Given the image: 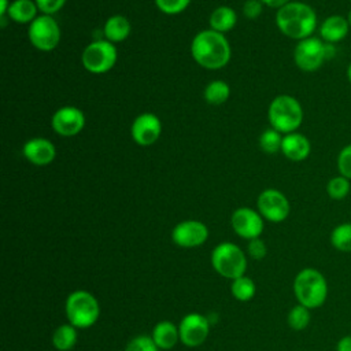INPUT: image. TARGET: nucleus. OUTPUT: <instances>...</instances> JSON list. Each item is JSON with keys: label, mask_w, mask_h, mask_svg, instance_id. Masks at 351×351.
<instances>
[{"label": "nucleus", "mask_w": 351, "mask_h": 351, "mask_svg": "<svg viewBox=\"0 0 351 351\" xmlns=\"http://www.w3.org/2000/svg\"><path fill=\"white\" fill-rule=\"evenodd\" d=\"M191 53L193 60L202 67L218 70L229 63L232 49L225 34L213 29H206L192 38Z\"/></svg>", "instance_id": "f257e3e1"}, {"label": "nucleus", "mask_w": 351, "mask_h": 351, "mask_svg": "<svg viewBox=\"0 0 351 351\" xmlns=\"http://www.w3.org/2000/svg\"><path fill=\"white\" fill-rule=\"evenodd\" d=\"M276 25L284 36L300 41L313 36L318 19L310 4L303 1H289L277 10Z\"/></svg>", "instance_id": "f03ea898"}, {"label": "nucleus", "mask_w": 351, "mask_h": 351, "mask_svg": "<svg viewBox=\"0 0 351 351\" xmlns=\"http://www.w3.org/2000/svg\"><path fill=\"white\" fill-rule=\"evenodd\" d=\"M293 293L299 304L310 310L321 307L328 298V282L325 276L314 269L304 267L293 278Z\"/></svg>", "instance_id": "7ed1b4c3"}, {"label": "nucleus", "mask_w": 351, "mask_h": 351, "mask_svg": "<svg viewBox=\"0 0 351 351\" xmlns=\"http://www.w3.org/2000/svg\"><path fill=\"white\" fill-rule=\"evenodd\" d=\"M269 123L282 134L298 132L303 122V107L300 101L291 95H278L269 104Z\"/></svg>", "instance_id": "20e7f679"}, {"label": "nucleus", "mask_w": 351, "mask_h": 351, "mask_svg": "<svg viewBox=\"0 0 351 351\" xmlns=\"http://www.w3.org/2000/svg\"><path fill=\"white\" fill-rule=\"evenodd\" d=\"M69 324L77 329H86L96 324L100 315V306L97 299L88 291L77 289L71 292L64 304Z\"/></svg>", "instance_id": "39448f33"}, {"label": "nucleus", "mask_w": 351, "mask_h": 351, "mask_svg": "<svg viewBox=\"0 0 351 351\" xmlns=\"http://www.w3.org/2000/svg\"><path fill=\"white\" fill-rule=\"evenodd\" d=\"M335 55V47L322 41L319 37H308L298 41L293 49V60L298 69L306 73L317 71L325 60Z\"/></svg>", "instance_id": "423d86ee"}, {"label": "nucleus", "mask_w": 351, "mask_h": 351, "mask_svg": "<svg viewBox=\"0 0 351 351\" xmlns=\"http://www.w3.org/2000/svg\"><path fill=\"white\" fill-rule=\"evenodd\" d=\"M211 265L221 277L234 280L244 276L247 270V258L237 244L223 241L214 247L211 252Z\"/></svg>", "instance_id": "0eeeda50"}, {"label": "nucleus", "mask_w": 351, "mask_h": 351, "mask_svg": "<svg viewBox=\"0 0 351 351\" xmlns=\"http://www.w3.org/2000/svg\"><path fill=\"white\" fill-rule=\"evenodd\" d=\"M118 59V51L115 44L108 40H95L88 44L81 56L82 66L92 74H104L110 71Z\"/></svg>", "instance_id": "6e6552de"}, {"label": "nucleus", "mask_w": 351, "mask_h": 351, "mask_svg": "<svg viewBox=\"0 0 351 351\" xmlns=\"http://www.w3.org/2000/svg\"><path fill=\"white\" fill-rule=\"evenodd\" d=\"M30 44L43 52L53 51L60 41V27L52 15H38L27 27Z\"/></svg>", "instance_id": "1a4fd4ad"}, {"label": "nucleus", "mask_w": 351, "mask_h": 351, "mask_svg": "<svg viewBox=\"0 0 351 351\" xmlns=\"http://www.w3.org/2000/svg\"><path fill=\"white\" fill-rule=\"evenodd\" d=\"M258 211L263 219L278 223L288 218L291 213V204L288 197L278 189H263L256 200Z\"/></svg>", "instance_id": "9d476101"}, {"label": "nucleus", "mask_w": 351, "mask_h": 351, "mask_svg": "<svg viewBox=\"0 0 351 351\" xmlns=\"http://www.w3.org/2000/svg\"><path fill=\"white\" fill-rule=\"evenodd\" d=\"M180 341L186 347H197L203 344L210 333V321L199 313L184 315L178 324Z\"/></svg>", "instance_id": "9b49d317"}, {"label": "nucleus", "mask_w": 351, "mask_h": 351, "mask_svg": "<svg viewBox=\"0 0 351 351\" xmlns=\"http://www.w3.org/2000/svg\"><path fill=\"white\" fill-rule=\"evenodd\" d=\"M230 225L234 233L245 240L258 239L265 228L263 217L250 207H239L232 213Z\"/></svg>", "instance_id": "f8f14e48"}, {"label": "nucleus", "mask_w": 351, "mask_h": 351, "mask_svg": "<svg viewBox=\"0 0 351 351\" xmlns=\"http://www.w3.org/2000/svg\"><path fill=\"white\" fill-rule=\"evenodd\" d=\"M208 239V228L202 221L186 219L178 222L171 230V240L182 248H195L206 243Z\"/></svg>", "instance_id": "ddd939ff"}, {"label": "nucleus", "mask_w": 351, "mask_h": 351, "mask_svg": "<svg viewBox=\"0 0 351 351\" xmlns=\"http://www.w3.org/2000/svg\"><path fill=\"white\" fill-rule=\"evenodd\" d=\"M85 114L74 107L64 106L56 110L51 118V126L55 133L63 137H73L78 134L85 126Z\"/></svg>", "instance_id": "4468645a"}, {"label": "nucleus", "mask_w": 351, "mask_h": 351, "mask_svg": "<svg viewBox=\"0 0 351 351\" xmlns=\"http://www.w3.org/2000/svg\"><path fill=\"white\" fill-rule=\"evenodd\" d=\"M162 133V122L154 112L138 114L130 126V134L136 144L148 147L154 144Z\"/></svg>", "instance_id": "2eb2a0df"}, {"label": "nucleus", "mask_w": 351, "mask_h": 351, "mask_svg": "<svg viewBox=\"0 0 351 351\" xmlns=\"http://www.w3.org/2000/svg\"><path fill=\"white\" fill-rule=\"evenodd\" d=\"M23 156L36 166H47L53 162L56 148L48 138L33 137L23 144Z\"/></svg>", "instance_id": "dca6fc26"}, {"label": "nucleus", "mask_w": 351, "mask_h": 351, "mask_svg": "<svg viewBox=\"0 0 351 351\" xmlns=\"http://www.w3.org/2000/svg\"><path fill=\"white\" fill-rule=\"evenodd\" d=\"M318 32H319V38L322 41L335 45L347 37L350 32V25L346 16L340 14H333L326 16L321 22Z\"/></svg>", "instance_id": "f3484780"}, {"label": "nucleus", "mask_w": 351, "mask_h": 351, "mask_svg": "<svg viewBox=\"0 0 351 351\" xmlns=\"http://www.w3.org/2000/svg\"><path fill=\"white\" fill-rule=\"evenodd\" d=\"M281 152L287 159L292 162H302L308 158L311 152V143L303 133L292 132L284 134Z\"/></svg>", "instance_id": "a211bd4d"}, {"label": "nucleus", "mask_w": 351, "mask_h": 351, "mask_svg": "<svg viewBox=\"0 0 351 351\" xmlns=\"http://www.w3.org/2000/svg\"><path fill=\"white\" fill-rule=\"evenodd\" d=\"M154 343L159 350H171L180 341L178 326L171 321H159L151 333Z\"/></svg>", "instance_id": "6ab92c4d"}, {"label": "nucleus", "mask_w": 351, "mask_h": 351, "mask_svg": "<svg viewBox=\"0 0 351 351\" xmlns=\"http://www.w3.org/2000/svg\"><path fill=\"white\" fill-rule=\"evenodd\" d=\"M130 33H132V25L129 19L123 15L110 16L103 26L104 38L112 44L125 41L130 36Z\"/></svg>", "instance_id": "aec40b11"}, {"label": "nucleus", "mask_w": 351, "mask_h": 351, "mask_svg": "<svg viewBox=\"0 0 351 351\" xmlns=\"http://www.w3.org/2000/svg\"><path fill=\"white\" fill-rule=\"evenodd\" d=\"M236 23H237V14L233 8L228 5L217 7L208 18L210 29L219 32L222 34H225L226 32H230L236 26Z\"/></svg>", "instance_id": "412c9836"}, {"label": "nucleus", "mask_w": 351, "mask_h": 351, "mask_svg": "<svg viewBox=\"0 0 351 351\" xmlns=\"http://www.w3.org/2000/svg\"><path fill=\"white\" fill-rule=\"evenodd\" d=\"M38 7L34 0H14L8 7V18L16 23H32L37 15Z\"/></svg>", "instance_id": "4be33fe9"}, {"label": "nucleus", "mask_w": 351, "mask_h": 351, "mask_svg": "<svg viewBox=\"0 0 351 351\" xmlns=\"http://www.w3.org/2000/svg\"><path fill=\"white\" fill-rule=\"evenodd\" d=\"M77 328L71 324L59 325L52 335V344L58 351H70L77 343Z\"/></svg>", "instance_id": "5701e85b"}, {"label": "nucleus", "mask_w": 351, "mask_h": 351, "mask_svg": "<svg viewBox=\"0 0 351 351\" xmlns=\"http://www.w3.org/2000/svg\"><path fill=\"white\" fill-rule=\"evenodd\" d=\"M203 96L208 104L221 106L229 99L230 86L222 80H214L206 85Z\"/></svg>", "instance_id": "b1692460"}, {"label": "nucleus", "mask_w": 351, "mask_h": 351, "mask_svg": "<svg viewBox=\"0 0 351 351\" xmlns=\"http://www.w3.org/2000/svg\"><path fill=\"white\" fill-rule=\"evenodd\" d=\"M329 240L335 250L340 252H351V222H343L335 226Z\"/></svg>", "instance_id": "393cba45"}, {"label": "nucleus", "mask_w": 351, "mask_h": 351, "mask_svg": "<svg viewBox=\"0 0 351 351\" xmlns=\"http://www.w3.org/2000/svg\"><path fill=\"white\" fill-rule=\"evenodd\" d=\"M230 292L234 299H237L240 302H248L255 296L256 287H255V282L250 277L241 276V277L232 280Z\"/></svg>", "instance_id": "a878e982"}, {"label": "nucleus", "mask_w": 351, "mask_h": 351, "mask_svg": "<svg viewBox=\"0 0 351 351\" xmlns=\"http://www.w3.org/2000/svg\"><path fill=\"white\" fill-rule=\"evenodd\" d=\"M311 310L307 308L306 306L303 304H295L288 315H287V322H288V326L292 329V330H303L308 326L310 324V319H311Z\"/></svg>", "instance_id": "bb28decb"}, {"label": "nucleus", "mask_w": 351, "mask_h": 351, "mask_svg": "<svg viewBox=\"0 0 351 351\" xmlns=\"http://www.w3.org/2000/svg\"><path fill=\"white\" fill-rule=\"evenodd\" d=\"M351 191V181L341 174L332 177L326 182V193L332 200H343Z\"/></svg>", "instance_id": "cd10ccee"}, {"label": "nucleus", "mask_w": 351, "mask_h": 351, "mask_svg": "<svg viewBox=\"0 0 351 351\" xmlns=\"http://www.w3.org/2000/svg\"><path fill=\"white\" fill-rule=\"evenodd\" d=\"M282 137H284V134L280 133L278 130H276L273 128L266 129L259 136V147L266 154L280 152L281 145H282Z\"/></svg>", "instance_id": "c85d7f7f"}, {"label": "nucleus", "mask_w": 351, "mask_h": 351, "mask_svg": "<svg viewBox=\"0 0 351 351\" xmlns=\"http://www.w3.org/2000/svg\"><path fill=\"white\" fill-rule=\"evenodd\" d=\"M336 166L339 174L344 176L351 181V143L344 145L336 158Z\"/></svg>", "instance_id": "c756f323"}, {"label": "nucleus", "mask_w": 351, "mask_h": 351, "mask_svg": "<svg viewBox=\"0 0 351 351\" xmlns=\"http://www.w3.org/2000/svg\"><path fill=\"white\" fill-rule=\"evenodd\" d=\"M158 346L154 343L151 336L140 335L129 340L125 347V351H158Z\"/></svg>", "instance_id": "7c9ffc66"}, {"label": "nucleus", "mask_w": 351, "mask_h": 351, "mask_svg": "<svg viewBox=\"0 0 351 351\" xmlns=\"http://www.w3.org/2000/svg\"><path fill=\"white\" fill-rule=\"evenodd\" d=\"M191 0H155L156 7L167 15H176L185 11Z\"/></svg>", "instance_id": "2f4dec72"}, {"label": "nucleus", "mask_w": 351, "mask_h": 351, "mask_svg": "<svg viewBox=\"0 0 351 351\" xmlns=\"http://www.w3.org/2000/svg\"><path fill=\"white\" fill-rule=\"evenodd\" d=\"M34 1L38 7V11L47 15H53L64 7L67 0H34Z\"/></svg>", "instance_id": "473e14b6"}, {"label": "nucleus", "mask_w": 351, "mask_h": 351, "mask_svg": "<svg viewBox=\"0 0 351 351\" xmlns=\"http://www.w3.org/2000/svg\"><path fill=\"white\" fill-rule=\"evenodd\" d=\"M247 251H248V254H250L251 258L259 261V259H263V258L266 256L267 247H266L265 241L258 237V239H252V240L248 241Z\"/></svg>", "instance_id": "72a5a7b5"}, {"label": "nucleus", "mask_w": 351, "mask_h": 351, "mask_svg": "<svg viewBox=\"0 0 351 351\" xmlns=\"http://www.w3.org/2000/svg\"><path fill=\"white\" fill-rule=\"evenodd\" d=\"M263 11V3L261 0H247L243 5V14L247 19H256Z\"/></svg>", "instance_id": "f704fd0d"}, {"label": "nucleus", "mask_w": 351, "mask_h": 351, "mask_svg": "<svg viewBox=\"0 0 351 351\" xmlns=\"http://www.w3.org/2000/svg\"><path fill=\"white\" fill-rule=\"evenodd\" d=\"M336 351H351V335L339 339L336 344Z\"/></svg>", "instance_id": "c9c22d12"}, {"label": "nucleus", "mask_w": 351, "mask_h": 351, "mask_svg": "<svg viewBox=\"0 0 351 351\" xmlns=\"http://www.w3.org/2000/svg\"><path fill=\"white\" fill-rule=\"evenodd\" d=\"M261 1H262L263 5H266V7L280 10L281 7H284L285 4H288L291 0H261Z\"/></svg>", "instance_id": "e433bc0d"}, {"label": "nucleus", "mask_w": 351, "mask_h": 351, "mask_svg": "<svg viewBox=\"0 0 351 351\" xmlns=\"http://www.w3.org/2000/svg\"><path fill=\"white\" fill-rule=\"evenodd\" d=\"M11 3H8V0H0V15L1 18H4L8 12V7Z\"/></svg>", "instance_id": "4c0bfd02"}, {"label": "nucleus", "mask_w": 351, "mask_h": 351, "mask_svg": "<svg viewBox=\"0 0 351 351\" xmlns=\"http://www.w3.org/2000/svg\"><path fill=\"white\" fill-rule=\"evenodd\" d=\"M346 75H347V80H348V82L351 84V62L348 63V66H347V71H346Z\"/></svg>", "instance_id": "58836bf2"}, {"label": "nucleus", "mask_w": 351, "mask_h": 351, "mask_svg": "<svg viewBox=\"0 0 351 351\" xmlns=\"http://www.w3.org/2000/svg\"><path fill=\"white\" fill-rule=\"evenodd\" d=\"M347 21H348V25H350V29H351V8H350V11H348V14H347Z\"/></svg>", "instance_id": "ea45409f"}]
</instances>
